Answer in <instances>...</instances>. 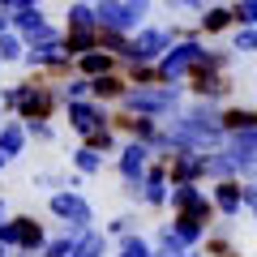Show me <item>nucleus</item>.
<instances>
[{"mask_svg": "<svg viewBox=\"0 0 257 257\" xmlns=\"http://www.w3.org/2000/svg\"><path fill=\"white\" fill-rule=\"evenodd\" d=\"M163 133L172 142V150H197V155H210L223 146V107L219 103H197L189 99L172 120H163Z\"/></svg>", "mask_w": 257, "mask_h": 257, "instance_id": "f257e3e1", "label": "nucleus"}, {"mask_svg": "<svg viewBox=\"0 0 257 257\" xmlns=\"http://www.w3.org/2000/svg\"><path fill=\"white\" fill-rule=\"evenodd\" d=\"M184 107V86H128L124 99L116 103V111H128V116H155V120H172L176 111Z\"/></svg>", "mask_w": 257, "mask_h": 257, "instance_id": "f03ea898", "label": "nucleus"}, {"mask_svg": "<svg viewBox=\"0 0 257 257\" xmlns=\"http://www.w3.org/2000/svg\"><path fill=\"white\" fill-rule=\"evenodd\" d=\"M202 60H206V39H202V35L176 39V43L167 47L163 56H159V82H167V86H184V82H189V73H193Z\"/></svg>", "mask_w": 257, "mask_h": 257, "instance_id": "7ed1b4c3", "label": "nucleus"}, {"mask_svg": "<svg viewBox=\"0 0 257 257\" xmlns=\"http://www.w3.org/2000/svg\"><path fill=\"white\" fill-rule=\"evenodd\" d=\"M22 103H18V120H56L60 116V94H56V82L47 77H22Z\"/></svg>", "mask_w": 257, "mask_h": 257, "instance_id": "20e7f679", "label": "nucleus"}, {"mask_svg": "<svg viewBox=\"0 0 257 257\" xmlns=\"http://www.w3.org/2000/svg\"><path fill=\"white\" fill-rule=\"evenodd\" d=\"M176 39H172V26H138L133 35H128V52H124V60H120V69L124 64H159V56L172 47Z\"/></svg>", "mask_w": 257, "mask_h": 257, "instance_id": "39448f33", "label": "nucleus"}, {"mask_svg": "<svg viewBox=\"0 0 257 257\" xmlns=\"http://www.w3.org/2000/svg\"><path fill=\"white\" fill-rule=\"evenodd\" d=\"M47 210L56 223H69V227H94V206L82 189H60L47 197Z\"/></svg>", "mask_w": 257, "mask_h": 257, "instance_id": "423d86ee", "label": "nucleus"}, {"mask_svg": "<svg viewBox=\"0 0 257 257\" xmlns=\"http://www.w3.org/2000/svg\"><path fill=\"white\" fill-rule=\"evenodd\" d=\"M231 90H236V82H231V73H219V69H193L189 82H184V94L197 103H227Z\"/></svg>", "mask_w": 257, "mask_h": 257, "instance_id": "0eeeda50", "label": "nucleus"}, {"mask_svg": "<svg viewBox=\"0 0 257 257\" xmlns=\"http://www.w3.org/2000/svg\"><path fill=\"white\" fill-rule=\"evenodd\" d=\"M223 155H227L236 180H257V128L253 133H227L223 138Z\"/></svg>", "mask_w": 257, "mask_h": 257, "instance_id": "6e6552de", "label": "nucleus"}, {"mask_svg": "<svg viewBox=\"0 0 257 257\" xmlns=\"http://www.w3.org/2000/svg\"><path fill=\"white\" fill-rule=\"evenodd\" d=\"M60 111H64V120H69V128H73L77 138H86V133H94V128H103V124H111V116H116L107 103H94V99L64 103Z\"/></svg>", "mask_w": 257, "mask_h": 257, "instance_id": "1a4fd4ad", "label": "nucleus"}, {"mask_svg": "<svg viewBox=\"0 0 257 257\" xmlns=\"http://www.w3.org/2000/svg\"><path fill=\"white\" fill-rule=\"evenodd\" d=\"M202 253L206 257H244V244H240V236H236V223L214 219L210 231H206V240H202Z\"/></svg>", "mask_w": 257, "mask_h": 257, "instance_id": "9d476101", "label": "nucleus"}, {"mask_svg": "<svg viewBox=\"0 0 257 257\" xmlns=\"http://www.w3.org/2000/svg\"><path fill=\"white\" fill-rule=\"evenodd\" d=\"M167 180L172 184H206V155H197V150H176L167 159Z\"/></svg>", "mask_w": 257, "mask_h": 257, "instance_id": "9b49d317", "label": "nucleus"}, {"mask_svg": "<svg viewBox=\"0 0 257 257\" xmlns=\"http://www.w3.org/2000/svg\"><path fill=\"white\" fill-rule=\"evenodd\" d=\"M111 124H116L120 142H142V146H150V142L159 138V128H163V120H155V116H128V111H116V116H111Z\"/></svg>", "mask_w": 257, "mask_h": 257, "instance_id": "f8f14e48", "label": "nucleus"}, {"mask_svg": "<svg viewBox=\"0 0 257 257\" xmlns=\"http://www.w3.org/2000/svg\"><path fill=\"white\" fill-rule=\"evenodd\" d=\"M167 193H172V180H167V163H150L146 180H142V206L146 210H167Z\"/></svg>", "mask_w": 257, "mask_h": 257, "instance_id": "ddd939ff", "label": "nucleus"}, {"mask_svg": "<svg viewBox=\"0 0 257 257\" xmlns=\"http://www.w3.org/2000/svg\"><path fill=\"white\" fill-rule=\"evenodd\" d=\"M94 18H99V30H120V35H133L142 26L124 0H94Z\"/></svg>", "mask_w": 257, "mask_h": 257, "instance_id": "4468645a", "label": "nucleus"}, {"mask_svg": "<svg viewBox=\"0 0 257 257\" xmlns=\"http://www.w3.org/2000/svg\"><path fill=\"white\" fill-rule=\"evenodd\" d=\"M231 30H236V18H231V5H223V0H214L197 13V35L202 39H223Z\"/></svg>", "mask_w": 257, "mask_h": 257, "instance_id": "2eb2a0df", "label": "nucleus"}, {"mask_svg": "<svg viewBox=\"0 0 257 257\" xmlns=\"http://www.w3.org/2000/svg\"><path fill=\"white\" fill-rule=\"evenodd\" d=\"M13 30H18L26 43L47 39V35H60V26H52V18L43 13V5H39V9H18V13H13Z\"/></svg>", "mask_w": 257, "mask_h": 257, "instance_id": "dca6fc26", "label": "nucleus"}, {"mask_svg": "<svg viewBox=\"0 0 257 257\" xmlns=\"http://www.w3.org/2000/svg\"><path fill=\"white\" fill-rule=\"evenodd\" d=\"M13 219H18V253L39 257V253H43V244H47V236H52V227L39 223L35 214H13Z\"/></svg>", "mask_w": 257, "mask_h": 257, "instance_id": "f3484780", "label": "nucleus"}, {"mask_svg": "<svg viewBox=\"0 0 257 257\" xmlns=\"http://www.w3.org/2000/svg\"><path fill=\"white\" fill-rule=\"evenodd\" d=\"M210 202L219 210V219H231L236 223L244 214V202H240V180H214L210 184Z\"/></svg>", "mask_w": 257, "mask_h": 257, "instance_id": "a211bd4d", "label": "nucleus"}, {"mask_svg": "<svg viewBox=\"0 0 257 257\" xmlns=\"http://www.w3.org/2000/svg\"><path fill=\"white\" fill-rule=\"evenodd\" d=\"M26 146H30L26 124H22L18 116H13V120L5 116V120H0V155H5V159L13 163V159H22V155H26Z\"/></svg>", "mask_w": 257, "mask_h": 257, "instance_id": "6ab92c4d", "label": "nucleus"}, {"mask_svg": "<svg viewBox=\"0 0 257 257\" xmlns=\"http://www.w3.org/2000/svg\"><path fill=\"white\" fill-rule=\"evenodd\" d=\"M124 90H128L124 69H116V73H103V77H94V82H90V99H94V103H107V107H116V103L124 99Z\"/></svg>", "mask_w": 257, "mask_h": 257, "instance_id": "aec40b11", "label": "nucleus"}, {"mask_svg": "<svg viewBox=\"0 0 257 257\" xmlns=\"http://www.w3.org/2000/svg\"><path fill=\"white\" fill-rule=\"evenodd\" d=\"M73 69H77L82 77H90V82H94V77H103V73H116V69H120V60H116L111 52H103V47H94V52L77 56V60H73Z\"/></svg>", "mask_w": 257, "mask_h": 257, "instance_id": "412c9836", "label": "nucleus"}, {"mask_svg": "<svg viewBox=\"0 0 257 257\" xmlns=\"http://www.w3.org/2000/svg\"><path fill=\"white\" fill-rule=\"evenodd\" d=\"M257 107L253 103H223V133H253Z\"/></svg>", "mask_w": 257, "mask_h": 257, "instance_id": "4be33fe9", "label": "nucleus"}, {"mask_svg": "<svg viewBox=\"0 0 257 257\" xmlns=\"http://www.w3.org/2000/svg\"><path fill=\"white\" fill-rule=\"evenodd\" d=\"M69 167H73L77 176H86V180H90V176H103L107 159H103L99 150H90V146H82V142H77V146L69 150Z\"/></svg>", "mask_w": 257, "mask_h": 257, "instance_id": "5701e85b", "label": "nucleus"}, {"mask_svg": "<svg viewBox=\"0 0 257 257\" xmlns=\"http://www.w3.org/2000/svg\"><path fill=\"white\" fill-rule=\"evenodd\" d=\"M60 30H99V18H94V0H73L64 9V26Z\"/></svg>", "mask_w": 257, "mask_h": 257, "instance_id": "b1692460", "label": "nucleus"}, {"mask_svg": "<svg viewBox=\"0 0 257 257\" xmlns=\"http://www.w3.org/2000/svg\"><path fill=\"white\" fill-rule=\"evenodd\" d=\"M150 244H155V257H180V253H189V248H184V240L176 236L172 219H167V223H159V227H155Z\"/></svg>", "mask_w": 257, "mask_h": 257, "instance_id": "393cba45", "label": "nucleus"}, {"mask_svg": "<svg viewBox=\"0 0 257 257\" xmlns=\"http://www.w3.org/2000/svg\"><path fill=\"white\" fill-rule=\"evenodd\" d=\"M60 43H64V52L77 60V56H86V52L99 47V30H60Z\"/></svg>", "mask_w": 257, "mask_h": 257, "instance_id": "a878e982", "label": "nucleus"}, {"mask_svg": "<svg viewBox=\"0 0 257 257\" xmlns=\"http://www.w3.org/2000/svg\"><path fill=\"white\" fill-rule=\"evenodd\" d=\"M236 60H240V56L231 52L227 43H206V60L197 64V69H219V73H231V69H236Z\"/></svg>", "mask_w": 257, "mask_h": 257, "instance_id": "bb28decb", "label": "nucleus"}, {"mask_svg": "<svg viewBox=\"0 0 257 257\" xmlns=\"http://www.w3.org/2000/svg\"><path fill=\"white\" fill-rule=\"evenodd\" d=\"M82 146L99 150L103 159H107V155H116V150H120V133H116V124H103V128H94V133H86V138H82Z\"/></svg>", "mask_w": 257, "mask_h": 257, "instance_id": "cd10ccee", "label": "nucleus"}, {"mask_svg": "<svg viewBox=\"0 0 257 257\" xmlns=\"http://www.w3.org/2000/svg\"><path fill=\"white\" fill-rule=\"evenodd\" d=\"M56 94H60V103H77V99H90V77L82 73H69L56 82Z\"/></svg>", "mask_w": 257, "mask_h": 257, "instance_id": "c85d7f7f", "label": "nucleus"}, {"mask_svg": "<svg viewBox=\"0 0 257 257\" xmlns=\"http://www.w3.org/2000/svg\"><path fill=\"white\" fill-rule=\"evenodd\" d=\"M111 257H155V244H150V236H142V231H133V236L116 240V248H111Z\"/></svg>", "mask_w": 257, "mask_h": 257, "instance_id": "c756f323", "label": "nucleus"}, {"mask_svg": "<svg viewBox=\"0 0 257 257\" xmlns=\"http://www.w3.org/2000/svg\"><path fill=\"white\" fill-rule=\"evenodd\" d=\"M22 56H26V39L18 30L0 35V64H22Z\"/></svg>", "mask_w": 257, "mask_h": 257, "instance_id": "7c9ffc66", "label": "nucleus"}, {"mask_svg": "<svg viewBox=\"0 0 257 257\" xmlns=\"http://www.w3.org/2000/svg\"><path fill=\"white\" fill-rule=\"evenodd\" d=\"M227 47H231L236 56H253V52H257V26H236Z\"/></svg>", "mask_w": 257, "mask_h": 257, "instance_id": "2f4dec72", "label": "nucleus"}, {"mask_svg": "<svg viewBox=\"0 0 257 257\" xmlns=\"http://www.w3.org/2000/svg\"><path fill=\"white\" fill-rule=\"evenodd\" d=\"M128 86H159V64H124Z\"/></svg>", "mask_w": 257, "mask_h": 257, "instance_id": "473e14b6", "label": "nucleus"}, {"mask_svg": "<svg viewBox=\"0 0 257 257\" xmlns=\"http://www.w3.org/2000/svg\"><path fill=\"white\" fill-rule=\"evenodd\" d=\"M103 231H107V240H124V236H133V231H138V214H133V210L116 214V219H111Z\"/></svg>", "mask_w": 257, "mask_h": 257, "instance_id": "72a5a7b5", "label": "nucleus"}, {"mask_svg": "<svg viewBox=\"0 0 257 257\" xmlns=\"http://www.w3.org/2000/svg\"><path fill=\"white\" fill-rule=\"evenodd\" d=\"M22 124H26V138L39 142V146H43V142H56V133H60L56 120H22Z\"/></svg>", "mask_w": 257, "mask_h": 257, "instance_id": "f704fd0d", "label": "nucleus"}, {"mask_svg": "<svg viewBox=\"0 0 257 257\" xmlns=\"http://www.w3.org/2000/svg\"><path fill=\"white\" fill-rule=\"evenodd\" d=\"M99 47H103V52H111L116 60H124V52H128V35H120V30H99Z\"/></svg>", "mask_w": 257, "mask_h": 257, "instance_id": "c9c22d12", "label": "nucleus"}, {"mask_svg": "<svg viewBox=\"0 0 257 257\" xmlns=\"http://www.w3.org/2000/svg\"><path fill=\"white\" fill-rule=\"evenodd\" d=\"M231 18L236 26H257V0H231Z\"/></svg>", "mask_w": 257, "mask_h": 257, "instance_id": "e433bc0d", "label": "nucleus"}, {"mask_svg": "<svg viewBox=\"0 0 257 257\" xmlns=\"http://www.w3.org/2000/svg\"><path fill=\"white\" fill-rule=\"evenodd\" d=\"M30 184H35V189H52V193H60V189H69V172H39Z\"/></svg>", "mask_w": 257, "mask_h": 257, "instance_id": "4c0bfd02", "label": "nucleus"}, {"mask_svg": "<svg viewBox=\"0 0 257 257\" xmlns=\"http://www.w3.org/2000/svg\"><path fill=\"white\" fill-rule=\"evenodd\" d=\"M0 248H9V253H18V219H5L0 223Z\"/></svg>", "mask_w": 257, "mask_h": 257, "instance_id": "58836bf2", "label": "nucleus"}, {"mask_svg": "<svg viewBox=\"0 0 257 257\" xmlns=\"http://www.w3.org/2000/svg\"><path fill=\"white\" fill-rule=\"evenodd\" d=\"M240 202H244V214L257 206V180H240Z\"/></svg>", "mask_w": 257, "mask_h": 257, "instance_id": "ea45409f", "label": "nucleus"}, {"mask_svg": "<svg viewBox=\"0 0 257 257\" xmlns=\"http://www.w3.org/2000/svg\"><path fill=\"white\" fill-rule=\"evenodd\" d=\"M128 5V13H133V18L142 22V26H146V18H150V9H155V0H124Z\"/></svg>", "mask_w": 257, "mask_h": 257, "instance_id": "a19ab883", "label": "nucleus"}, {"mask_svg": "<svg viewBox=\"0 0 257 257\" xmlns=\"http://www.w3.org/2000/svg\"><path fill=\"white\" fill-rule=\"evenodd\" d=\"M43 0H0V9H9V13H18V9H39Z\"/></svg>", "mask_w": 257, "mask_h": 257, "instance_id": "79ce46f5", "label": "nucleus"}, {"mask_svg": "<svg viewBox=\"0 0 257 257\" xmlns=\"http://www.w3.org/2000/svg\"><path fill=\"white\" fill-rule=\"evenodd\" d=\"M180 5H184V13H202L210 0H180Z\"/></svg>", "mask_w": 257, "mask_h": 257, "instance_id": "37998d69", "label": "nucleus"}, {"mask_svg": "<svg viewBox=\"0 0 257 257\" xmlns=\"http://www.w3.org/2000/svg\"><path fill=\"white\" fill-rule=\"evenodd\" d=\"M9 30H13V13L0 9V35H9Z\"/></svg>", "mask_w": 257, "mask_h": 257, "instance_id": "c03bdc74", "label": "nucleus"}, {"mask_svg": "<svg viewBox=\"0 0 257 257\" xmlns=\"http://www.w3.org/2000/svg\"><path fill=\"white\" fill-rule=\"evenodd\" d=\"M9 214H13V210H9V197H5V193H0V223L9 219Z\"/></svg>", "mask_w": 257, "mask_h": 257, "instance_id": "a18cd8bd", "label": "nucleus"}, {"mask_svg": "<svg viewBox=\"0 0 257 257\" xmlns=\"http://www.w3.org/2000/svg\"><path fill=\"white\" fill-rule=\"evenodd\" d=\"M163 9H167V13H180L184 5H180V0H163Z\"/></svg>", "mask_w": 257, "mask_h": 257, "instance_id": "49530a36", "label": "nucleus"}, {"mask_svg": "<svg viewBox=\"0 0 257 257\" xmlns=\"http://www.w3.org/2000/svg\"><path fill=\"white\" fill-rule=\"evenodd\" d=\"M180 257H206V253H202V248H189V253H180Z\"/></svg>", "mask_w": 257, "mask_h": 257, "instance_id": "de8ad7c7", "label": "nucleus"}, {"mask_svg": "<svg viewBox=\"0 0 257 257\" xmlns=\"http://www.w3.org/2000/svg\"><path fill=\"white\" fill-rule=\"evenodd\" d=\"M5 167H9V159H5V155H0V172H5Z\"/></svg>", "mask_w": 257, "mask_h": 257, "instance_id": "09e8293b", "label": "nucleus"}, {"mask_svg": "<svg viewBox=\"0 0 257 257\" xmlns=\"http://www.w3.org/2000/svg\"><path fill=\"white\" fill-rule=\"evenodd\" d=\"M0 257H13V253H9V248H0Z\"/></svg>", "mask_w": 257, "mask_h": 257, "instance_id": "8fccbe9b", "label": "nucleus"}, {"mask_svg": "<svg viewBox=\"0 0 257 257\" xmlns=\"http://www.w3.org/2000/svg\"><path fill=\"white\" fill-rule=\"evenodd\" d=\"M248 214H253V223H257V206H253V210H248Z\"/></svg>", "mask_w": 257, "mask_h": 257, "instance_id": "3c124183", "label": "nucleus"}, {"mask_svg": "<svg viewBox=\"0 0 257 257\" xmlns=\"http://www.w3.org/2000/svg\"><path fill=\"white\" fill-rule=\"evenodd\" d=\"M13 257H26V253H13Z\"/></svg>", "mask_w": 257, "mask_h": 257, "instance_id": "603ef678", "label": "nucleus"}, {"mask_svg": "<svg viewBox=\"0 0 257 257\" xmlns=\"http://www.w3.org/2000/svg\"><path fill=\"white\" fill-rule=\"evenodd\" d=\"M73 257H86V253H73Z\"/></svg>", "mask_w": 257, "mask_h": 257, "instance_id": "864d4df0", "label": "nucleus"}]
</instances>
